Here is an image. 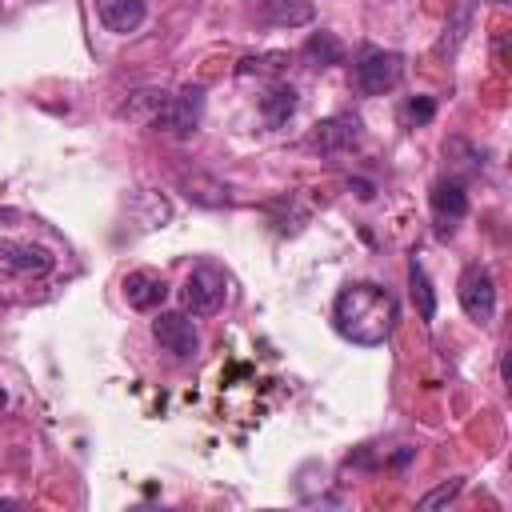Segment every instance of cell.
I'll list each match as a JSON object with an SVG mask.
<instances>
[{
	"label": "cell",
	"instance_id": "obj_9",
	"mask_svg": "<svg viewBox=\"0 0 512 512\" xmlns=\"http://www.w3.org/2000/svg\"><path fill=\"white\" fill-rule=\"evenodd\" d=\"M432 212H436V232L452 236L456 224L468 216V192L460 180H436L432 184Z\"/></svg>",
	"mask_w": 512,
	"mask_h": 512
},
{
	"label": "cell",
	"instance_id": "obj_3",
	"mask_svg": "<svg viewBox=\"0 0 512 512\" xmlns=\"http://www.w3.org/2000/svg\"><path fill=\"white\" fill-rule=\"evenodd\" d=\"M180 296H184V308H188L192 316H216V312L224 308V300H228V276H224V268H216V264H196V268L188 272Z\"/></svg>",
	"mask_w": 512,
	"mask_h": 512
},
{
	"label": "cell",
	"instance_id": "obj_11",
	"mask_svg": "<svg viewBox=\"0 0 512 512\" xmlns=\"http://www.w3.org/2000/svg\"><path fill=\"white\" fill-rule=\"evenodd\" d=\"M124 296H128L132 308L152 312V308L164 304L168 284H164V276H156V272H132V276H124Z\"/></svg>",
	"mask_w": 512,
	"mask_h": 512
},
{
	"label": "cell",
	"instance_id": "obj_18",
	"mask_svg": "<svg viewBox=\"0 0 512 512\" xmlns=\"http://www.w3.org/2000/svg\"><path fill=\"white\" fill-rule=\"evenodd\" d=\"M288 68V52H264V56H244L240 60V76H276V72H284Z\"/></svg>",
	"mask_w": 512,
	"mask_h": 512
},
{
	"label": "cell",
	"instance_id": "obj_7",
	"mask_svg": "<svg viewBox=\"0 0 512 512\" xmlns=\"http://www.w3.org/2000/svg\"><path fill=\"white\" fill-rule=\"evenodd\" d=\"M152 336H156V344H160L164 352H172L176 360H192L196 348H200V336H196L188 312H164V316H156V320H152Z\"/></svg>",
	"mask_w": 512,
	"mask_h": 512
},
{
	"label": "cell",
	"instance_id": "obj_20",
	"mask_svg": "<svg viewBox=\"0 0 512 512\" xmlns=\"http://www.w3.org/2000/svg\"><path fill=\"white\" fill-rule=\"evenodd\" d=\"M432 116H436V104H432L428 96H416V100L408 104V120H412V124H428Z\"/></svg>",
	"mask_w": 512,
	"mask_h": 512
},
{
	"label": "cell",
	"instance_id": "obj_8",
	"mask_svg": "<svg viewBox=\"0 0 512 512\" xmlns=\"http://www.w3.org/2000/svg\"><path fill=\"white\" fill-rule=\"evenodd\" d=\"M0 272L8 276H48L52 272V256L28 240H0Z\"/></svg>",
	"mask_w": 512,
	"mask_h": 512
},
{
	"label": "cell",
	"instance_id": "obj_4",
	"mask_svg": "<svg viewBox=\"0 0 512 512\" xmlns=\"http://www.w3.org/2000/svg\"><path fill=\"white\" fill-rule=\"evenodd\" d=\"M364 140V124L356 116H328L320 124H312V132L304 136V148L316 152V156H344L352 148H360Z\"/></svg>",
	"mask_w": 512,
	"mask_h": 512
},
{
	"label": "cell",
	"instance_id": "obj_19",
	"mask_svg": "<svg viewBox=\"0 0 512 512\" xmlns=\"http://www.w3.org/2000/svg\"><path fill=\"white\" fill-rule=\"evenodd\" d=\"M460 488H464V480L440 484V488H432V492H424V496H420V508H440V504H452V500L460 496Z\"/></svg>",
	"mask_w": 512,
	"mask_h": 512
},
{
	"label": "cell",
	"instance_id": "obj_21",
	"mask_svg": "<svg viewBox=\"0 0 512 512\" xmlns=\"http://www.w3.org/2000/svg\"><path fill=\"white\" fill-rule=\"evenodd\" d=\"M352 188H356V196H364V200H372V184H368V180H356Z\"/></svg>",
	"mask_w": 512,
	"mask_h": 512
},
{
	"label": "cell",
	"instance_id": "obj_1",
	"mask_svg": "<svg viewBox=\"0 0 512 512\" xmlns=\"http://www.w3.org/2000/svg\"><path fill=\"white\" fill-rule=\"evenodd\" d=\"M396 316H400L396 296L380 284H348V288H340V296L332 304L336 332L360 348L384 344L396 328Z\"/></svg>",
	"mask_w": 512,
	"mask_h": 512
},
{
	"label": "cell",
	"instance_id": "obj_12",
	"mask_svg": "<svg viewBox=\"0 0 512 512\" xmlns=\"http://www.w3.org/2000/svg\"><path fill=\"white\" fill-rule=\"evenodd\" d=\"M312 0H260V20L272 28H304L312 24Z\"/></svg>",
	"mask_w": 512,
	"mask_h": 512
},
{
	"label": "cell",
	"instance_id": "obj_17",
	"mask_svg": "<svg viewBox=\"0 0 512 512\" xmlns=\"http://www.w3.org/2000/svg\"><path fill=\"white\" fill-rule=\"evenodd\" d=\"M164 100H168V92H156V88H144V92H136L124 108H120V116H128V120H144V124H152L156 120V112L164 108Z\"/></svg>",
	"mask_w": 512,
	"mask_h": 512
},
{
	"label": "cell",
	"instance_id": "obj_6",
	"mask_svg": "<svg viewBox=\"0 0 512 512\" xmlns=\"http://www.w3.org/2000/svg\"><path fill=\"white\" fill-rule=\"evenodd\" d=\"M456 296H460V308L468 320L476 324H488L496 316V280L484 264H468L460 272V284H456Z\"/></svg>",
	"mask_w": 512,
	"mask_h": 512
},
{
	"label": "cell",
	"instance_id": "obj_14",
	"mask_svg": "<svg viewBox=\"0 0 512 512\" xmlns=\"http://www.w3.org/2000/svg\"><path fill=\"white\" fill-rule=\"evenodd\" d=\"M300 56L312 64V68H328V64H344V44L332 36V32H312L300 48Z\"/></svg>",
	"mask_w": 512,
	"mask_h": 512
},
{
	"label": "cell",
	"instance_id": "obj_5",
	"mask_svg": "<svg viewBox=\"0 0 512 512\" xmlns=\"http://www.w3.org/2000/svg\"><path fill=\"white\" fill-rule=\"evenodd\" d=\"M200 116H204V84H184L176 96L164 100L152 128H160L168 136H188V132H196Z\"/></svg>",
	"mask_w": 512,
	"mask_h": 512
},
{
	"label": "cell",
	"instance_id": "obj_15",
	"mask_svg": "<svg viewBox=\"0 0 512 512\" xmlns=\"http://www.w3.org/2000/svg\"><path fill=\"white\" fill-rule=\"evenodd\" d=\"M408 292H412V300H416V312H420V320H436V292H432V280H428V272H424V264L412 256V264H408Z\"/></svg>",
	"mask_w": 512,
	"mask_h": 512
},
{
	"label": "cell",
	"instance_id": "obj_10",
	"mask_svg": "<svg viewBox=\"0 0 512 512\" xmlns=\"http://www.w3.org/2000/svg\"><path fill=\"white\" fill-rule=\"evenodd\" d=\"M92 4H96L100 24L108 32H116V36L136 32L144 24V8H148V0H92Z\"/></svg>",
	"mask_w": 512,
	"mask_h": 512
},
{
	"label": "cell",
	"instance_id": "obj_2",
	"mask_svg": "<svg viewBox=\"0 0 512 512\" xmlns=\"http://www.w3.org/2000/svg\"><path fill=\"white\" fill-rule=\"evenodd\" d=\"M352 76H356V88H360L364 96H384V92H392V88L400 84V76H404V56L392 52V48H372V44H364V48L356 52Z\"/></svg>",
	"mask_w": 512,
	"mask_h": 512
},
{
	"label": "cell",
	"instance_id": "obj_13",
	"mask_svg": "<svg viewBox=\"0 0 512 512\" xmlns=\"http://www.w3.org/2000/svg\"><path fill=\"white\" fill-rule=\"evenodd\" d=\"M180 188H184V196H188L192 204H204V208H220V204H228V188H224L220 180L204 176V172L180 176Z\"/></svg>",
	"mask_w": 512,
	"mask_h": 512
},
{
	"label": "cell",
	"instance_id": "obj_16",
	"mask_svg": "<svg viewBox=\"0 0 512 512\" xmlns=\"http://www.w3.org/2000/svg\"><path fill=\"white\" fill-rule=\"evenodd\" d=\"M296 104H300V100H296V88H292V84H276L268 96H260V112H264V120H268L272 128H280V124L296 112Z\"/></svg>",
	"mask_w": 512,
	"mask_h": 512
},
{
	"label": "cell",
	"instance_id": "obj_22",
	"mask_svg": "<svg viewBox=\"0 0 512 512\" xmlns=\"http://www.w3.org/2000/svg\"><path fill=\"white\" fill-rule=\"evenodd\" d=\"M0 408H4V392H0Z\"/></svg>",
	"mask_w": 512,
	"mask_h": 512
}]
</instances>
